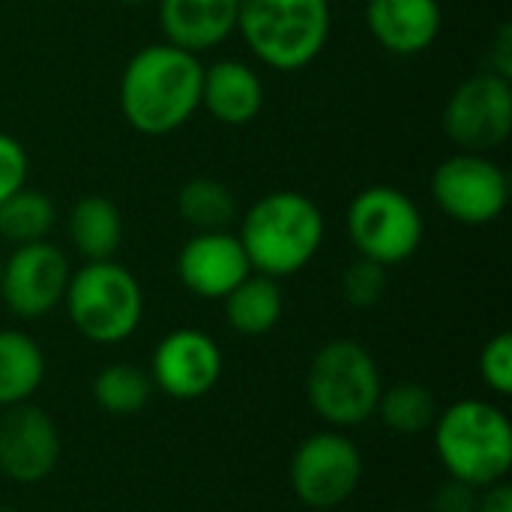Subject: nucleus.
I'll return each instance as SVG.
<instances>
[{
  "label": "nucleus",
  "mask_w": 512,
  "mask_h": 512,
  "mask_svg": "<svg viewBox=\"0 0 512 512\" xmlns=\"http://www.w3.org/2000/svg\"><path fill=\"white\" fill-rule=\"evenodd\" d=\"M240 0H159V24L171 45L201 54L237 30Z\"/></svg>",
  "instance_id": "nucleus-16"
},
{
  "label": "nucleus",
  "mask_w": 512,
  "mask_h": 512,
  "mask_svg": "<svg viewBox=\"0 0 512 512\" xmlns=\"http://www.w3.org/2000/svg\"><path fill=\"white\" fill-rule=\"evenodd\" d=\"M477 512H512V489L510 483L498 480L486 489H480Z\"/></svg>",
  "instance_id": "nucleus-29"
},
{
  "label": "nucleus",
  "mask_w": 512,
  "mask_h": 512,
  "mask_svg": "<svg viewBox=\"0 0 512 512\" xmlns=\"http://www.w3.org/2000/svg\"><path fill=\"white\" fill-rule=\"evenodd\" d=\"M480 378L483 384L498 393V396H510L512 393V336L510 333H498L483 345L480 354Z\"/></svg>",
  "instance_id": "nucleus-26"
},
{
  "label": "nucleus",
  "mask_w": 512,
  "mask_h": 512,
  "mask_svg": "<svg viewBox=\"0 0 512 512\" xmlns=\"http://www.w3.org/2000/svg\"><path fill=\"white\" fill-rule=\"evenodd\" d=\"M153 396V381L144 369L129 363H111L93 378V402L114 417L138 414Z\"/></svg>",
  "instance_id": "nucleus-24"
},
{
  "label": "nucleus",
  "mask_w": 512,
  "mask_h": 512,
  "mask_svg": "<svg viewBox=\"0 0 512 512\" xmlns=\"http://www.w3.org/2000/svg\"><path fill=\"white\" fill-rule=\"evenodd\" d=\"M201 105L225 126H246L261 114L264 84L243 60H219L204 69Z\"/></svg>",
  "instance_id": "nucleus-17"
},
{
  "label": "nucleus",
  "mask_w": 512,
  "mask_h": 512,
  "mask_svg": "<svg viewBox=\"0 0 512 512\" xmlns=\"http://www.w3.org/2000/svg\"><path fill=\"white\" fill-rule=\"evenodd\" d=\"M0 273H3V255H0Z\"/></svg>",
  "instance_id": "nucleus-32"
},
{
  "label": "nucleus",
  "mask_w": 512,
  "mask_h": 512,
  "mask_svg": "<svg viewBox=\"0 0 512 512\" xmlns=\"http://www.w3.org/2000/svg\"><path fill=\"white\" fill-rule=\"evenodd\" d=\"M285 312V297L276 279L270 276H246L228 297H225V315L231 330L240 336H264L270 333Z\"/></svg>",
  "instance_id": "nucleus-20"
},
{
  "label": "nucleus",
  "mask_w": 512,
  "mask_h": 512,
  "mask_svg": "<svg viewBox=\"0 0 512 512\" xmlns=\"http://www.w3.org/2000/svg\"><path fill=\"white\" fill-rule=\"evenodd\" d=\"M444 132L462 153L498 150L512 132L510 78L489 69L462 81L444 108Z\"/></svg>",
  "instance_id": "nucleus-8"
},
{
  "label": "nucleus",
  "mask_w": 512,
  "mask_h": 512,
  "mask_svg": "<svg viewBox=\"0 0 512 512\" xmlns=\"http://www.w3.org/2000/svg\"><path fill=\"white\" fill-rule=\"evenodd\" d=\"M117 3H123V6H144V3H150V0H117Z\"/></svg>",
  "instance_id": "nucleus-30"
},
{
  "label": "nucleus",
  "mask_w": 512,
  "mask_h": 512,
  "mask_svg": "<svg viewBox=\"0 0 512 512\" xmlns=\"http://www.w3.org/2000/svg\"><path fill=\"white\" fill-rule=\"evenodd\" d=\"M249 273L246 249L228 231H198L177 255L180 282L204 300H225Z\"/></svg>",
  "instance_id": "nucleus-14"
},
{
  "label": "nucleus",
  "mask_w": 512,
  "mask_h": 512,
  "mask_svg": "<svg viewBox=\"0 0 512 512\" xmlns=\"http://www.w3.org/2000/svg\"><path fill=\"white\" fill-rule=\"evenodd\" d=\"M381 390L375 357L354 339H333L312 357L306 396L312 411L333 429L366 423L378 408Z\"/></svg>",
  "instance_id": "nucleus-5"
},
{
  "label": "nucleus",
  "mask_w": 512,
  "mask_h": 512,
  "mask_svg": "<svg viewBox=\"0 0 512 512\" xmlns=\"http://www.w3.org/2000/svg\"><path fill=\"white\" fill-rule=\"evenodd\" d=\"M435 450L453 480L486 489L510 474V420L492 402H456L435 420Z\"/></svg>",
  "instance_id": "nucleus-3"
},
{
  "label": "nucleus",
  "mask_w": 512,
  "mask_h": 512,
  "mask_svg": "<svg viewBox=\"0 0 512 512\" xmlns=\"http://www.w3.org/2000/svg\"><path fill=\"white\" fill-rule=\"evenodd\" d=\"M396 512H408V510H396Z\"/></svg>",
  "instance_id": "nucleus-33"
},
{
  "label": "nucleus",
  "mask_w": 512,
  "mask_h": 512,
  "mask_svg": "<svg viewBox=\"0 0 512 512\" xmlns=\"http://www.w3.org/2000/svg\"><path fill=\"white\" fill-rule=\"evenodd\" d=\"M69 276V261L54 243H24L3 258L0 297L18 318H42L63 303Z\"/></svg>",
  "instance_id": "nucleus-11"
},
{
  "label": "nucleus",
  "mask_w": 512,
  "mask_h": 512,
  "mask_svg": "<svg viewBox=\"0 0 512 512\" xmlns=\"http://www.w3.org/2000/svg\"><path fill=\"white\" fill-rule=\"evenodd\" d=\"M477 498H480V489L450 477L444 486H438L432 498V512H477Z\"/></svg>",
  "instance_id": "nucleus-28"
},
{
  "label": "nucleus",
  "mask_w": 512,
  "mask_h": 512,
  "mask_svg": "<svg viewBox=\"0 0 512 512\" xmlns=\"http://www.w3.org/2000/svg\"><path fill=\"white\" fill-rule=\"evenodd\" d=\"M366 24L381 48L414 57L438 39L441 6L438 0H369Z\"/></svg>",
  "instance_id": "nucleus-15"
},
{
  "label": "nucleus",
  "mask_w": 512,
  "mask_h": 512,
  "mask_svg": "<svg viewBox=\"0 0 512 512\" xmlns=\"http://www.w3.org/2000/svg\"><path fill=\"white\" fill-rule=\"evenodd\" d=\"M69 240L87 261H111L123 243V213L102 195H87L69 210Z\"/></svg>",
  "instance_id": "nucleus-18"
},
{
  "label": "nucleus",
  "mask_w": 512,
  "mask_h": 512,
  "mask_svg": "<svg viewBox=\"0 0 512 512\" xmlns=\"http://www.w3.org/2000/svg\"><path fill=\"white\" fill-rule=\"evenodd\" d=\"M177 213L198 231H228L237 216L231 189L213 177H195L177 192Z\"/></svg>",
  "instance_id": "nucleus-22"
},
{
  "label": "nucleus",
  "mask_w": 512,
  "mask_h": 512,
  "mask_svg": "<svg viewBox=\"0 0 512 512\" xmlns=\"http://www.w3.org/2000/svg\"><path fill=\"white\" fill-rule=\"evenodd\" d=\"M54 222H57V210L51 198L39 189L21 186L15 195H9L0 204V240H9L12 246L45 240Z\"/></svg>",
  "instance_id": "nucleus-21"
},
{
  "label": "nucleus",
  "mask_w": 512,
  "mask_h": 512,
  "mask_svg": "<svg viewBox=\"0 0 512 512\" xmlns=\"http://www.w3.org/2000/svg\"><path fill=\"white\" fill-rule=\"evenodd\" d=\"M60 462V432L54 420L30 405H12L0 417V471L12 483H42Z\"/></svg>",
  "instance_id": "nucleus-12"
},
{
  "label": "nucleus",
  "mask_w": 512,
  "mask_h": 512,
  "mask_svg": "<svg viewBox=\"0 0 512 512\" xmlns=\"http://www.w3.org/2000/svg\"><path fill=\"white\" fill-rule=\"evenodd\" d=\"M363 480V456L342 432L309 435L291 459V489L312 510L345 504Z\"/></svg>",
  "instance_id": "nucleus-9"
},
{
  "label": "nucleus",
  "mask_w": 512,
  "mask_h": 512,
  "mask_svg": "<svg viewBox=\"0 0 512 512\" xmlns=\"http://www.w3.org/2000/svg\"><path fill=\"white\" fill-rule=\"evenodd\" d=\"M222 378V351L204 330L180 327L168 333L153 354V384L177 399L195 402L207 396Z\"/></svg>",
  "instance_id": "nucleus-13"
},
{
  "label": "nucleus",
  "mask_w": 512,
  "mask_h": 512,
  "mask_svg": "<svg viewBox=\"0 0 512 512\" xmlns=\"http://www.w3.org/2000/svg\"><path fill=\"white\" fill-rule=\"evenodd\" d=\"M204 66L171 42L141 48L120 75V111L141 135H168L201 108Z\"/></svg>",
  "instance_id": "nucleus-1"
},
{
  "label": "nucleus",
  "mask_w": 512,
  "mask_h": 512,
  "mask_svg": "<svg viewBox=\"0 0 512 512\" xmlns=\"http://www.w3.org/2000/svg\"><path fill=\"white\" fill-rule=\"evenodd\" d=\"M45 378L39 342L21 330H0V408L30 402Z\"/></svg>",
  "instance_id": "nucleus-19"
},
{
  "label": "nucleus",
  "mask_w": 512,
  "mask_h": 512,
  "mask_svg": "<svg viewBox=\"0 0 512 512\" xmlns=\"http://www.w3.org/2000/svg\"><path fill=\"white\" fill-rule=\"evenodd\" d=\"M348 234L360 258L384 267L408 261L423 243L420 207L396 186L363 189L348 210Z\"/></svg>",
  "instance_id": "nucleus-7"
},
{
  "label": "nucleus",
  "mask_w": 512,
  "mask_h": 512,
  "mask_svg": "<svg viewBox=\"0 0 512 512\" xmlns=\"http://www.w3.org/2000/svg\"><path fill=\"white\" fill-rule=\"evenodd\" d=\"M435 204L462 225L495 222L510 201V180L486 153H456L432 174Z\"/></svg>",
  "instance_id": "nucleus-10"
},
{
  "label": "nucleus",
  "mask_w": 512,
  "mask_h": 512,
  "mask_svg": "<svg viewBox=\"0 0 512 512\" xmlns=\"http://www.w3.org/2000/svg\"><path fill=\"white\" fill-rule=\"evenodd\" d=\"M0 512H15V510H9V507H0Z\"/></svg>",
  "instance_id": "nucleus-31"
},
{
  "label": "nucleus",
  "mask_w": 512,
  "mask_h": 512,
  "mask_svg": "<svg viewBox=\"0 0 512 512\" xmlns=\"http://www.w3.org/2000/svg\"><path fill=\"white\" fill-rule=\"evenodd\" d=\"M237 30L252 54L279 69L297 72L309 66L330 36L327 0H240Z\"/></svg>",
  "instance_id": "nucleus-4"
},
{
  "label": "nucleus",
  "mask_w": 512,
  "mask_h": 512,
  "mask_svg": "<svg viewBox=\"0 0 512 512\" xmlns=\"http://www.w3.org/2000/svg\"><path fill=\"white\" fill-rule=\"evenodd\" d=\"M27 168H30V159L21 141L0 132V204L9 195H15L21 186H27Z\"/></svg>",
  "instance_id": "nucleus-27"
},
{
  "label": "nucleus",
  "mask_w": 512,
  "mask_h": 512,
  "mask_svg": "<svg viewBox=\"0 0 512 512\" xmlns=\"http://www.w3.org/2000/svg\"><path fill=\"white\" fill-rule=\"evenodd\" d=\"M387 294V267L369 258H357L342 273V297L354 309H375Z\"/></svg>",
  "instance_id": "nucleus-25"
},
{
  "label": "nucleus",
  "mask_w": 512,
  "mask_h": 512,
  "mask_svg": "<svg viewBox=\"0 0 512 512\" xmlns=\"http://www.w3.org/2000/svg\"><path fill=\"white\" fill-rule=\"evenodd\" d=\"M63 303L72 327L96 345L129 339L144 315L138 279L114 261H87L72 273Z\"/></svg>",
  "instance_id": "nucleus-6"
},
{
  "label": "nucleus",
  "mask_w": 512,
  "mask_h": 512,
  "mask_svg": "<svg viewBox=\"0 0 512 512\" xmlns=\"http://www.w3.org/2000/svg\"><path fill=\"white\" fill-rule=\"evenodd\" d=\"M375 411L381 414L384 426L399 435H420V432L432 429L438 420L435 393L414 381H402L390 390H381Z\"/></svg>",
  "instance_id": "nucleus-23"
},
{
  "label": "nucleus",
  "mask_w": 512,
  "mask_h": 512,
  "mask_svg": "<svg viewBox=\"0 0 512 512\" xmlns=\"http://www.w3.org/2000/svg\"><path fill=\"white\" fill-rule=\"evenodd\" d=\"M240 243L249 267L261 276H294L318 255L324 243V216L318 204L300 192H270L243 216Z\"/></svg>",
  "instance_id": "nucleus-2"
}]
</instances>
